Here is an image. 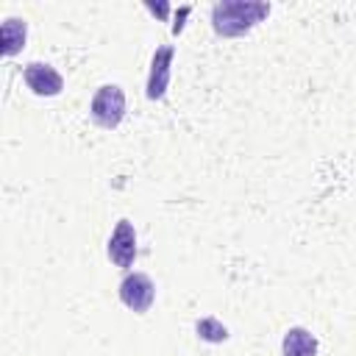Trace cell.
Masks as SVG:
<instances>
[{"label": "cell", "instance_id": "8992f818", "mask_svg": "<svg viewBox=\"0 0 356 356\" xmlns=\"http://www.w3.org/2000/svg\"><path fill=\"white\" fill-rule=\"evenodd\" d=\"M172 58H175V47L172 44H161L153 58H150V75H147V100H161L170 83V70H172Z\"/></svg>", "mask_w": 356, "mask_h": 356}, {"label": "cell", "instance_id": "52a82bcc", "mask_svg": "<svg viewBox=\"0 0 356 356\" xmlns=\"http://www.w3.org/2000/svg\"><path fill=\"white\" fill-rule=\"evenodd\" d=\"M281 353L284 356H317V339L312 331L295 325L284 334V342H281Z\"/></svg>", "mask_w": 356, "mask_h": 356}, {"label": "cell", "instance_id": "7a4b0ae2", "mask_svg": "<svg viewBox=\"0 0 356 356\" xmlns=\"http://www.w3.org/2000/svg\"><path fill=\"white\" fill-rule=\"evenodd\" d=\"M89 117L95 125L114 131L125 117V92L117 83H103L89 103Z\"/></svg>", "mask_w": 356, "mask_h": 356}, {"label": "cell", "instance_id": "8fae6325", "mask_svg": "<svg viewBox=\"0 0 356 356\" xmlns=\"http://www.w3.org/2000/svg\"><path fill=\"white\" fill-rule=\"evenodd\" d=\"M145 6H147V8L153 11V14H159V17H167V11H170V6H167V3H161V6H153V3H145Z\"/></svg>", "mask_w": 356, "mask_h": 356}, {"label": "cell", "instance_id": "9c48e42d", "mask_svg": "<svg viewBox=\"0 0 356 356\" xmlns=\"http://www.w3.org/2000/svg\"><path fill=\"white\" fill-rule=\"evenodd\" d=\"M195 331H197V337L206 339V342H225V339H228V328H225L220 320H214V317L197 320Z\"/></svg>", "mask_w": 356, "mask_h": 356}, {"label": "cell", "instance_id": "3957f363", "mask_svg": "<svg viewBox=\"0 0 356 356\" xmlns=\"http://www.w3.org/2000/svg\"><path fill=\"white\" fill-rule=\"evenodd\" d=\"M120 300L131 312L145 314L153 306V300H156V286H153L150 275H145V273H128L120 281Z\"/></svg>", "mask_w": 356, "mask_h": 356}, {"label": "cell", "instance_id": "ba28073f", "mask_svg": "<svg viewBox=\"0 0 356 356\" xmlns=\"http://www.w3.org/2000/svg\"><path fill=\"white\" fill-rule=\"evenodd\" d=\"M25 36H28V25L17 17H8L0 28V39H3V56H17L25 47Z\"/></svg>", "mask_w": 356, "mask_h": 356}, {"label": "cell", "instance_id": "30bf717a", "mask_svg": "<svg viewBox=\"0 0 356 356\" xmlns=\"http://www.w3.org/2000/svg\"><path fill=\"white\" fill-rule=\"evenodd\" d=\"M192 11V6H181L178 14H175V25H172V33H181L184 31V17Z\"/></svg>", "mask_w": 356, "mask_h": 356}, {"label": "cell", "instance_id": "5b68a950", "mask_svg": "<svg viewBox=\"0 0 356 356\" xmlns=\"http://www.w3.org/2000/svg\"><path fill=\"white\" fill-rule=\"evenodd\" d=\"M106 253L122 270L134 264V259H136V231H134V222L131 220H120L117 222V228L111 231V239H108Z\"/></svg>", "mask_w": 356, "mask_h": 356}, {"label": "cell", "instance_id": "277c9868", "mask_svg": "<svg viewBox=\"0 0 356 356\" xmlns=\"http://www.w3.org/2000/svg\"><path fill=\"white\" fill-rule=\"evenodd\" d=\"M22 78H25L28 89H31L33 95H39V97H56V95H61V89H64V78H61V72L53 70L50 64H42V61H31V64H25Z\"/></svg>", "mask_w": 356, "mask_h": 356}, {"label": "cell", "instance_id": "6da1fadb", "mask_svg": "<svg viewBox=\"0 0 356 356\" xmlns=\"http://www.w3.org/2000/svg\"><path fill=\"white\" fill-rule=\"evenodd\" d=\"M270 14V3L259 0H222L211 6V28L222 39H234L248 33Z\"/></svg>", "mask_w": 356, "mask_h": 356}]
</instances>
